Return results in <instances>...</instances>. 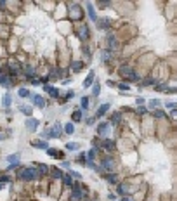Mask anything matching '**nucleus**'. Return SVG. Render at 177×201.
I'll list each match as a JSON object with an SVG mask.
<instances>
[{
  "label": "nucleus",
  "instance_id": "nucleus-34",
  "mask_svg": "<svg viewBox=\"0 0 177 201\" xmlns=\"http://www.w3.org/2000/svg\"><path fill=\"white\" fill-rule=\"evenodd\" d=\"M99 26H101V28H108V26H109V19H102Z\"/></svg>",
  "mask_w": 177,
  "mask_h": 201
},
{
  "label": "nucleus",
  "instance_id": "nucleus-16",
  "mask_svg": "<svg viewBox=\"0 0 177 201\" xmlns=\"http://www.w3.org/2000/svg\"><path fill=\"white\" fill-rule=\"evenodd\" d=\"M108 109H109V104H102V106H99V109H97L96 116H102L104 113H108Z\"/></svg>",
  "mask_w": 177,
  "mask_h": 201
},
{
  "label": "nucleus",
  "instance_id": "nucleus-14",
  "mask_svg": "<svg viewBox=\"0 0 177 201\" xmlns=\"http://www.w3.org/2000/svg\"><path fill=\"white\" fill-rule=\"evenodd\" d=\"M94 83V71H90L88 73V76L85 78V82H83V87H90Z\"/></svg>",
  "mask_w": 177,
  "mask_h": 201
},
{
  "label": "nucleus",
  "instance_id": "nucleus-28",
  "mask_svg": "<svg viewBox=\"0 0 177 201\" xmlns=\"http://www.w3.org/2000/svg\"><path fill=\"white\" fill-rule=\"evenodd\" d=\"M21 111H23L25 115H31V107L30 106H21Z\"/></svg>",
  "mask_w": 177,
  "mask_h": 201
},
{
  "label": "nucleus",
  "instance_id": "nucleus-21",
  "mask_svg": "<svg viewBox=\"0 0 177 201\" xmlns=\"http://www.w3.org/2000/svg\"><path fill=\"white\" fill-rule=\"evenodd\" d=\"M11 102H12L11 96H9V94H5V96H4V99H2V104H4V107H9V106H11Z\"/></svg>",
  "mask_w": 177,
  "mask_h": 201
},
{
  "label": "nucleus",
  "instance_id": "nucleus-33",
  "mask_svg": "<svg viewBox=\"0 0 177 201\" xmlns=\"http://www.w3.org/2000/svg\"><path fill=\"white\" fill-rule=\"evenodd\" d=\"M167 107H168V109H174V111H177V102H167Z\"/></svg>",
  "mask_w": 177,
  "mask_h": 201
},
{
  "label": "nucleus",
  "instance_id": "nucleus-6",
  "mask_svg": "<svg viewBox=\"0 0 177 201\" xmlns=\"http://www.w3.org/2000/svg\"><path fill=\"white\" fill-rule=\"evenodd\" d=\"M97 132H99V135H109L111 133V127H109V123H101L99 125V128H97Z\"/></svg>",
  "mask_w": 177,
  "mask_h": 201
},
{
  "label": "nucleus",
  "instance_id": "nucleus-37",
  "mask_svg": "<svg viewBox=\"0 0 177 201\" xmlns=\"http://www.w3.org/2000/svg\"><path fill=\"white\" fill-rule=\"evenodd\" d=\"M70 175H71V177H75V178H80V177H82V175H80L78 172H75V170H70Z\"/></svg>",
  "mask_w": 177,
  "mask_h": 201
},
{
  "label": "nucleus",
  "instance_id": "nucleus-7",
  "mask_svg": "<svg viewBox=\"0 0 177 201\" xmlns=\"http://www.w3.org/2000/svg\"><path fill=\"white\" fill-rule=\"evenodd\" d=\"M26 128H28L30 132H35V130L38 128V120H35V118H28V120H26Z\"/></svg>",
  "mask_w": 177,
  "mask_h": 201
},
{
  "label": "nucleus",
  "instance_id": "nucleus-41",
  "mask_svg": "<svg viewBox=\"0 0 177 201\" xmlns=\"http://www.w3.org/2000/svg\"><path fill=\"white\" fill-rule=\"evenodd\" d=\"M154 115H156V118H163V116H165V115H163V111H156Z\"/></svg>",
  "mask_w": 177,
  "mask_h": 201
},
{
  "label": "nucleus",
  "instance_id": "nucleus-39",
  "mask_svg": "<svg viewBox=\"0 0 177 201\" xmlns=\"http://www.w3.org/2000/svg\"><path fill=\"white\" fill-rule=\"evenodd\" d=\"M118 88H122V90H128V85H125V83H118Z\"/></svg>",
  "mask_w": 177,
  "mask_h": 201
},
{
  "label": "nucleus",
  "instance_id": "nucleus-10",
  "mask_svg": "<svg viewBox=\"0 0 177 201\" xmlns=\"http://www.w3.org/2000/svg\"><path fill=\"white\" fill-rule=\"evenodd\" d=\"M31 146L33 147H38V149H49V146H47V142H43V141H31Z\"/></svg>",
  "mask_w": 177,
  "mask_h": 201
},
{
  "label": "nucleus",
  "instance_id": "nucleus-3",
  "mask_svg": "<svg viewBox=\"0 0 177 201\" xmlns=\"http://www.w3.org/2000/svg\"><path fill=\"white\" fill-rule=\"evenodd\" d=\"M118 73H120L122 76H125V78H130V76H132V78H134V80L137 78V75L134 73V70H132V68H130V66H128V64H123V66H120V70H118Z\"/></svg>",
  "mask_w": 177,
  "mask_h": 201
},
{
  "label": "nucleus",
  "instance_id": "nucleus-1",
  "mask_svg": "<svg viewBox=\"0 0 177 201\" xmlns=\"http://www.w3.org/2000/svg\"><path fill=\"white\" fill-rule=\"evenodd\" d=\"M19 177L23 178V180H35V178L40 177V173H38L37 168L30 167V168H23V170H21V172H19Z\"/></svg>",
  "mask_w": 177,
  "mask_h": 201
},
{
  "label": "nucleus",
  "instance_id": "nucleus-36",
  "mask_svg": "<svg viewBox=\"0 0 177 201\" xmlns=\"http://www.w3.org/2000/svg\"><path fill=\"white\" fill-rule=\"evenodd\" d=\"M106 178H108V180L111 182V184H116V178H115V175H113V173H109V175H108Z\"/></svg>",
  "mask_w": 177,
  "mask_h": 201
},
{
  "label": "nucleus",
  "instance_id": "nucleus-44",
  "mask_svg": "<svg viewBox=\"0 0 177 201\" xmlns=\"http://www.w3.org/2000/svg\"><path fill=\"white\" fill-rule=\"evenodd\" d=\"M5 139V135H4V133H0V141H4Z\"/></svg>",
  "mask_w": 177,
  "mask_h": 201
},
{
  "label": "nucleus",
  "instance_id": "nucleus-29",
  "mask_svg": "<svg viewBox=\"0 0 177 201\" xmlns=\"http://www.w3.org/2000/svg\"><path fill=\"white\" fill-rule=\"evenodd\" d=\"M87 158H88V161H92V160L96 158V151L90 149V151H88V154H87Z\"/></svg>",
  "mask_w": 177,
  "mask_h": 201
},
{
  "label": "nucleus",
  "instance_id": "nucleus-4",
  "mask_svg": "<svg viewBox=\"0 0 177 201\" xmlns=\"http://www.w3.org/2000/svg\"><path fill=\"white\" fill-rule=\"evenodd\" d=\"M102 168H104V170H108V172H113V170H116L115 160H113V158H104V160H102Z\"/></svg>",
  "mask_w": 177,
  "mask_h": 201
},
{
  "label": "nucleus",
  "instance_id": "nucleus-8",
  "mask_svg": "<svg viewBox=\"0 0 177 201\" xmlns=\"http://www.w3.org/2000/svg\"><path fill=\"white\" fill-rule=\"evenodd\" d=\"M82 196H83L82 187H80L78 184H75V186H73V199H75V201H80V199H82Z\"/></svg>",
  "mask_w": 177,
  "mask_h": 201
},
{
  "label": "nucleus",
  "instance_id": "nucleus-42",
  "mask_svg": "<svg viewBox=\"0 0 177 201\" xmlns=\"http://www.w3.org/2000/svg\"><path fill=\"white\" fill-rule=\"evenodd\" d=\"M30 82H31V83H33V85H35V87H37V85H40V82H38V80H37V78H31V80H30Z\"/></svg>",
  "mask_w": 177,
  "mask_h": 201
},
{
  "label": "nucleus",
  "instance_id": "nucleus-15",
  "mask_svg": "<svg viewBox=\"0 0 177 201\" xmlns=\"http://www.w3.org/2000/svg\"><path fill=\"white\" fill-rule=\"evenodd\" d=\"M82 68H83V62H82V61H75V62L71 64V70H73L75 73H78V71H82Z\"/></svg>",
  "mask_w": 177,
  "mask_h": 201
},
{
  "label": "nucleus",
  "instance_id": "nucleus-26",
  "mask_svg": "<svg viewBox=\"0 0 177 201\" xmlns=\"http://www.w3.org/2000/svg\"><path fill=\"white\" fill-rule=\"evenodd\" d=\"M64 132H66V133H73V132H75L73 123H68V125H66V127H64Z\"/></svg>",
  "mask_w": 177,
  "mask_h": 201
},
{
  "label": "nucleus",
  "instance_id": "nucleus-5",
  "mask_svg": "<svg viewBox=\"0 0 177 201\" xmlns=\"http://www.w3.org/2000/svg\"><path fill=\"white\" fill-rule=\"evenodd\" d=\"M70 16H71V19H82L83 12H82V9H80V5H78V4L71 5V11H70Z\"/></svg>",
  "mask_w": 177,
  "mask_h": 201
},
{
  "label": "nucleus",
  "instance_id": "nucleus-9",
  "mask_svg": "<svg viewBox=\"0 0 177 201\" xmlns=\"http://www.w3.org/2000/svg\"><path fill=\"white\" fill-rule=\"evenodd\" d=\"M31 102H33L37 107H43V106H45V102H43V99H42L40 96H31Z\"/></svg>",
  "mask_w": 177,
  "mask_h": 201
},
{
  "label": "nucleus",
  "instance_id": "nucleus-19",
  "mask_svg": "<svg viewBox=\"0 0 177 201\" xmlns=\"http://www.w3.org/2000/svg\"><path fill=\"white\" fill-rule=\"evenodd\" d=\"M49 172H51V175H52L54 178H61V177H63V173H61V170H59V168H51Z\"/></svg>",
  "mask_w": 177,
  "mask_h": 201
},
{
  "label": "nucleus",
  "instance_id": "nucleus-32",
  "mask_svg": "<svg viewBox=\"0 0 177 201\" xmlns=\"http://www.w3.org/2000/svg\"><path fill=\"white\" fill-rule=\"evenodd\" d=\"M102 61H109V57H111V54H109V50H106V52H102Z\"/></svg>",
  "mask_w": 177,
  "mask_h": 201
},
{
  "label": "nucleus",
  "instance_id": "nucleus-24",
  "mask_svg": "<svg viewBox=\"0 0 177 201\" xmlns=\"http://www.w3.org/2000/svg\"><path fill=\"white\" fill-rule=\"evenodd\" d=\"M71 120L73 121H80L82 120V111H75V113L71 115Z\"/></svg>",
  "mask_w": 177,
  "mask_h": 201
},
{
  "label": "nucleus",
  "instance_id": "nucleus-17",
  "mask_svg": "<svg viewBox=\"0 0 177 201\" xmlns=\"http://www.w3.org/2000/svg\"><path fill=\"white\" fill-rule=\"evenodd\" d=\"M0 85L4 87H11V78L7 75H0Z\"/></svg>",
  "mask_w": 177,
  "mask_h": 201
},
{
  "label": "nucleus",
  "instance_id": "nucleus-25",
  "mask_svg": "<svg viewBox=\"0 0 177 201\" xmlns=\"http://www.w3.org/2000/svg\"><path fill=\"white\" fill-rule=\"evenodd\" d=\"M37 170H38V173H40V175H45V173L49 172V168H47L45 165H38V168H37Z\"/></svg>",
  "mask_w": 177,
  "mask_h": 201
},
{
  "label": "nucleus",
  "instance_id": "nucleus-27",
  "mask_svg": "<svg viewBox=\"0 0 177 201\" xmlns=\"http://www.w3.org/2000/svg\"><path fill=\"white\" fill-rule=\"evenodd\" d=\"M30 92H28V88H19V97H28Z\"/></svg>",
  "mask_w": 177,
  "mask_h": 201
},
{
  "label": "nucleus",
  "instance_id": "nucleus-45",
  "mask_svg": "<svg viewBox=\"0 0 177 201\" xmlns=\"http://www.w3.org/2000/svg\"><path fill=\"white\" fill-rule=\"evenodd\" d=\"M0 75H2V73H0Z\"/></svg>",
  "mask_w": 177,
  "mask_h": 201
},
{
  "label": "nucleus",
  "instance_id": "nucleus-11",
  "mask_svg": "<svg viewBox=\"0 0 177 201\" xmlns=\"http://www.w3.org/2000/svg\"><path fill=\"white\" fill-rule=\"evenodd\" d=\"M61 130H63V128H61V125H59V123H56V125L52 127V130H51V135H52V137H59V135H61Z\"/></svg>",
  "mask_w": 177,
  "mask_h": 201
},
{
  "label": "nucleus",
  "instance_id": "nucleus-35",
  "mask_svg": "<svg viewBox=\"0 0 177 201\" xmlns=\"http://www.w3.org/2000/svg\"><path fill=\"white\" fill-rule=\"evenodd\" d=\"M99 90H101V88H99V85L96 83V85L92 87V94H94V96H99Z\"/></svg>",
  "mask_w": 177,
  "mask_h": 201
},
{
  "label": "nucleus",
  "instance_id": "nucleus-22",
  "mask_svg": "<svg viewBox=\"0 0 177 201\" xmlns=\"http://www.w3.org/2000/svg\"><path fill=\"white\" fill-rule=\"evenodd\" d=\"M78 147H80L78 142H68V144H66V149H70V151H77Z\"/></svg>",
  "mask_w": 177,
  "mask_h": 201
},
{
  "label": "nucleus",
  "instance_id": "nucleus-23",
  "mask_svg": "<svg viewBox=\"0 0 177 201\" xmlns=\"http://www.w3.org/2000/svg\"><path fill=\"white\" fill-rule=\"evenodd\" d=\"M7 161H9V163H19V154H11V156H7Z\"/></svg>",
  "mask_w": 177,
  "mask_h": 201
},
{
  "label": "nucleus",
  "instance_id": "nucleus-13",
  "mask_svg": "<svg viewBox=\"0 0 177 201\" xmlns=\"http://www.w3.org/2000/svg\"><path fill=\"white\" fill-rule=\"evenodd\" d=\"M43 88H45V92H49L52 97H59V90H57V88H54V87H49V85H45Z\"/></svg>",
  "mask_w": 177,
  "mask_h": 201
},
{
  "label": "nucleus",
  "instance_id": "nucleus-20",
  "mask_svg": "<svg viewBox=\"0 0 177 201\" xmlns=\"http://www.w3.org/2000/svg\"><path fill=\"white\" fill-rule=\"evenodd\" d=\"M63 182L66 184V186H73V178H71V175L68 173V175H63Z\"/></svg>",
  "mask_w": 177,
  "mask_h": 201
},
{
  "label": "nucleus",
  "instance_id": "nucleus-12",
  "mask_svg": "<svg viewBox=\"0 0 177 201\" xmlns=\"http://www.w3.org/2000/svg\"><path fill=\"white\" fill-rule=\"evenodd\" d=\"M102 146H104L108 151H113V149L116 147V144H115L113 141H109V139H104V141H102Z\"/></svg>",
  "mask_w": 177,
  "mask_h": 201
},
{
  "label": "nucleus",
  "instance_id": "nucleus-2",
  "mask_svg": "<svg viewBox=\"0 0 177 201\" xmlns=\"http://www.w3.org/2000/svg\"><path fill=\"white\" fill-rule=\"evenodd\" d=\"M75 31H77V35H78L80 40H87V38H88V26H87V25H83V23L77 25Z\"/></svg>",
  "mask_w": 177,
  "mask_h": 201
},
{
  "label": "nucleus",
  "instance_id": "nucleus-40",
  "mask_svg": "<svg viewBox=\"0 0 177 201\" xmlns=\"http://www.w3.org/2000/svg\"><path fill=\"white\" fill-rule=\"evenodd\" d=\"M11 180V178L7 177V175H2V177H0V182H9Z\"/></svg>",
  "mask_w": 177,
  "mask_h": 201
},
{
  "label": "nucleus",
  "instance_id": "nucleus-43",
  "mask_svg": "<svg viewBox=\"0 0 177 201\" xmlns=\"http://www.w3.org/2000/svg\"><path fill=\"white\" fill-rule=\"evenodd\" d=\"M122 201H134L132 198H122Z\"/></svg>",
  "mask_w": 177,
  "mask_h": 201
},
{
  "label": "nucleus",
  "instance_id": "nucleus-30",
  "mask_svg": "<svg viewBox=\"0 0 177 201\" xmlns=\"http://www.w3.org/2000/svg\"><path fill=\"white\" fill-rule=\"evenodd\" d=\"M149 106H151V107H156V106H160V101H158V99H151V101H149Z\"/></svg>",
  "mask_w": 177,
  "mask_h": 201
},
{
  "label": "nucleus",
  "instance_id": "nucleus-18",
  "mask_svg": "<svg viewBox=\"0 0 177 201\" xmlns=\"http://www.w3.org/2000/svg\"><path fill=\"white\" fill-rule=\"evenodd\" d=\"M87 7H88V16H90V19H92V21H97V16H96V11H94V5H92V4H88Z\"/></svg>",
  "mask_w": 177,
  "mask_h": 201
},
{
  "label": "nucleus",
  "instance_id": "nucleus-31",
  "mask_svg": "<svg viewBox=\"0 0 177 201\" xmlns=\"http://www.w3.org/2000/svg\"><path fill=\"white\" fill-rule=\"evenodd\" d=\"M25 71H26V75H28V76H31V75L35 73V70L31 68V66H26V68H25Z\"/></svg>",
  "mask_w": 177,
  "mask_h": 201
},
{
  "label": "nucleus",
  "instance_id": "nucleus-38",
  "mask_svg": "<svg viewBox=\"0 0 177 201\" xmlns=\"http://www.w3.org/2000/svg\"><path fill=\"white\" fill-rule=\"evenodd\" d=\"M87 106H88V99H87V97H83V99H82V107L85 109Z\"/></svg>",
  "mask_w": 177,
  "mask_h": 201
}]
</instances>
